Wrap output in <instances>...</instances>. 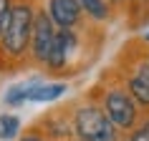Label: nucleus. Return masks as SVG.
Masks as SVG:
<instances>
[{"mask_svg": "<svg viewBox=\"0 0 149 141\" xmlns=\"http://www.w3.org/2000/svg\"><path fill=\"white\" fill-rule=\"evenodd\" d=\"M33 15L31 5H13L10 10V18L5 28H3V48L8 50L10 55H23L25 46L33 40Z\"/></svg>", "mask_w": 149, "mask_h": 141, "instance_id": "f257e3e1", "label": "nucleus"}, {"mask_svg": "<svg viewBox=\"0 0 149 141\" xmlns=\"http://www.w3.org/2000/svg\"><path fill=\"white\" fill-rule=\"evenodd\" d=\"M76 133L84 141H116V126L109 118V113H104L96 106H86V109L76 111L73 118Z\"/></svg>", "mask_w": 149, "mask_h": 141, "instance_id": "f03ea898", "label": "nucleus"}, {"mask_svg": "<svg viewBox=\"0 0 149 141\" xmlns=\"http://www.w3.org/2000/svg\"><path fill=\"white\" fill-rule=\"evenodd\" d=\"M104 109H106V113L116 129H132L134 121H136V103H134V96L129 91H121V88L109 91Z\"/></svg>", "mask_w": 149, "mask_h": 141, "instance_id": "7ed1b4c3", "label": "nucleus"}, {"mask_svg": "<svg viewBox=\"0 0 149 141\" xmlns=\"http://www.w3.org/2000/svg\"><path fill=\"white\" fill-rule=\"evenodd\" d=\"M56 40V30H53V18L46 15V13H38L36 20H33V55L38 61L48 63V55H51V48H53Z\"/></svg>", "mask_w": 149, "mask_h": 141, "instance_id": "20e7f679", "label": "nucleus"}, {"mask_svg": "<svg viewBox=\"0 0 149 141\" xmlns=\"http://www.w3.org/2000/svg\"><path fill=\"white\" fill-rule=\"evenodd\" d=\"M81 3L79 0H51L48 3V15L53 18L56 25L61 28H71V25L79 23L81 18Z\"/></svg>", "mask_w": 149, "mask_h": 141, "instance_id": "39448f33", "label": "nucleus"}, {"mask_svg": "<svg viewBox=\"0 0 149 141\" xmlns=\"http://www.w3.org/2000/svg\"><path fill=\"white\" fill-rule=\"evenodd\" d=\"M73 48H76V38H73V33H71L68 28H63L61 33H56L53 48H51V55H48V66L53 70L63 68V66L68 63V55H71Z\"/></svg>", "mask_w": 149, "mask_h": 141, "instance_id": "423d86ee", "label": "nucleus"}, {"mask_svg": "<svg viewBox=\"0 0 149 141\" xmlns=\"http://www.w3.org/2000/svg\"><path fill=\"white\" fill-rule=\"evenodd\" d=\"M129 93L141 106H149V66H139L136 73L129 78Z\"/></svg>", "mask_w": 149, "mask_h": 141, "instance_id": "0eeeda50", "label": "nucleus"}, {"mask_svg": "<svg viewBox=\"0 0 149 141\" xmlns=\"http://www.w3.org/2000/svg\"><path fill=\"white\" fill-rule=\"evenodd\" d=\"M66 91L63 83H48V86H33L31 91V101H53Z\"/></svg>", "mask_w": 149, "mask_h": 141, "instance_id": "6e6552de", "label": "nucleus"}, {"mask_svg": "<svg viewBox=\"0 0 149 141\" xmlns=\"http://www.w3.org/2000/svg\"><path fill=\"white\" fill-rule=\"evenodd\" d=\"M81 8L86 10L91 18L96 20H106L109 18V5H106V0H79Z\"/></svg>", "mask_w": 149, "mask_h": 141, "instance_id": "1a4fd4ad", "label": "nucleus"}, {"mask_svg": "<svg viewBox=\"0 0 149 141\" xmlns=\"http://www.w3.org/2000/svg\"><path fill=\"white\" fill-rule=\"evenodd\" d=\"M18 131H20V121H18V116H10V113L0 116V139H3V141L13 139Z\"/></svg>", "mask_w": 149, "mask_h": 141, "instance_id": "9d476101", "label": "nucleus"}, {"mask_svg": "<svg viewBox=\"0 0 149 141\" xmlns=\"http://www.w3.org/2000/svg\"><path fill=\"white\" fill-rule=\"evenodd\" d=\"M31 91H33V83L31 86H15L8 96H5V101L8 103H20V101H25V98H31Z\"/></svg>", "mask_w": 149, "mask_h": 141, "instance_id": "9b49d317", "label": "nucleus"}, {"mask_svg": "<svg viewBox=\"0 0 149 141\" xmlns=\"http://www.w3.org/2000/svg\"><path fill=\"white\" fill-rule=\"evenodd\" d=\"M10 10H13L10 0H0V35H3V28H5V23L10 18Z\"/></svg>", "mask_w": 149, "mask_h": 141, "instance_id": "f8f14e48", "label": "nucleus"}, {"mask_svg": "<svg viewBox=\"0 0 149 141\" xmlns=\"http://www.w3.org/2000/svg\"><path fill=\"white\" fill-rule=\"evenodd\" d=\"M129 141H149V121H147L144 126H141V129H139L136 133H134V136H132Z\"/></svg>", "mask_w": 149, "mask_h": 141, "instance_id": "ddd939ff", "label": "nucleus"}, {"mask_svg": "<svg viewBox=\"0 0 149 141\" xmlns=\"http://www.w3.org/2000/svg\"><path fill=\"white\" fill-rule=\"evenodd\" d=\"M20 141H40L38 136H25V139H20Z\"/></svg>", "mask_w": 149, "mask_h": 141, "instance_id": "4468645a", "label": "nucleus"}, {"mask_svg": "<svg viewBox=\"0 0 149 141\" xmlns=\"http://www.w3.org/2000/svg\"><path fill=\"white\" fill-rule=\"evenodd\" d=\"M147 40H149V35H147Z\"/></svg>", "mask_w": 149, "mask_h": 141, "instance_id": "2eb2a0df", "label": "nucleus"}]
</instances>
